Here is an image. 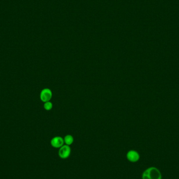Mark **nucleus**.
Here are the masks:
<instances>
[{"label":"nucleus","instance_id":"39448f33","mask_svg":"<svg viewBox=\"0 0 179 179\" xmlns=\"http://www.w3.org/2000/svg\"><path fill=\"white\" fill-rule=\"evenodd\" d=\"M50 144L53 147L55 148H60L65 145L64 139L60 136H56L53 138L50 141Z\"/></svg>","mask_w":179,"mask_h":179},{"label":"nucleus","instance_id":"f03ea898","mask_svg":"<svg viewBox=\"0 0 179 179\" xmlns=\"http://www.w3.org/2000/svg\"><path fill=\"white\" fill-rule=\"evenodd\" d=\"M71 148L70 146L65 144L59 148L58 151V155L61 159H66L69 157L71 154Z\"/></svg>","mask_w":179,"mask_h":179},{"label":"nucleus","instance_id":"7ed1b4c3","mask_svg":"<svg viewBox=\"0 0 179 179\" xmlns=\"http://www.w3.org/2000/svg\"><path fill=\"white\" fill-rule=\"evenodd\" d=\"M53 97V92L51 90L48 88L42 89L40 94V99L43 102L50 101Z\"/></svg>","mask_w":179,"mask_h":179},{"label":"nucleus","instance_id":"0eeeda50","mask_svg":"<svg viewBox=\"0 0 179 179\" xmlns=\"http://www.w3.org/2000/svg\"><path fill=\"white\" fill-rule=\"evenodd\" d=\"M53 104L50 101L46 102L44 103V108H45L46 111H50L53 108Z\"/></svg>","mask_w":179,"mask_h":179},{"label":"nucleus","instance_id":"423d86ee","mask_svg":"<svg viewBox=\"0 0 179 179\" xmlns=\"http://www.w3.org/2000/svg\"><path fill=\"white\" fill-rule=\"evenodd\" d=\"M64 142L65 145L70 146L72 145L74 142V138L71 135H67L63 138Z\"/></svg>","mask_w":179,"mask_h":179},{"label":"nucleus","instance_id":"f257e3e1","mask_svg":"<svg viewBox=\"0 0 179 179\" xmlns=\"http://www.w3.org/2000/svg\"><path fill=\"white\" fill-rule=\"evenodd\" d=\"M142 179H161L160 171L155 167H150L146 169L142 174Z\"/></svg>","mask_w":179,"mask_h":179},{"label":"nucleus","instance_id":"20e7f679","mask_svg":"<svg viewBox=\"0 0 179 179\" xmlns=\"http://www.w3.org/2000/svg\"><path fill=\"white\" fill-rule=\"evenodd\" d=\"M126 158L129 161L134 163L139 160L140 155L136 150H130L127 153Z\"/></svg>","mask_w":179,"mask_h":179}]
</instances>
